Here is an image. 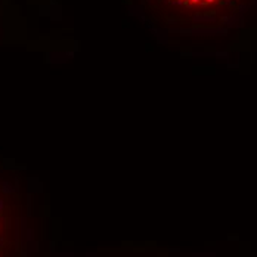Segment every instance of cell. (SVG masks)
Wrapping results in <instances>:
<instances>
[{"label": "cell", "instance_id": "7a4b0ae2", "mask_svg": "<svg viewBox=\"0 0 257 257\" xmlns=\"http://www.w3.org/2000/svg\"><path fill=\"white\" fill-rule=\"evenodd\" d=\"M8 228H9V217H8V211H6V204L0 195V247L5 242V238L8 235Z\"/></svg>", "mask_w": 257, "mask_h": 257}, {"label": "cell", "instance_id": "6da1fadb", "mask_svg": "<svg viewBox=\"0 0 257 257\" xmlns=\"http://www.w3.org/2000/svg\"><path fill=\"white\" fill-rule=\"evenodd\" d=\"M154 11H160L167 21L186 23L206 18L223 11L235 0H153Z\"/></svg>", "mask_w": 257, "mask_h": 257}]
</instances>
